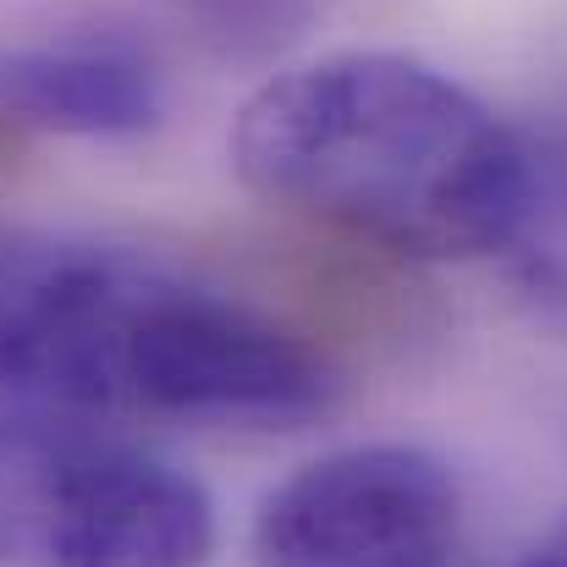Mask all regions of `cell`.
Here are the masks:
<instances>
[{
    "label": "cell",
    "mask_w": 567,
    "mask_h": 567,
    "mask_svg": "<svg viewBox=\"0 0 567 567\" xmlns=\"http://www.w3.org/2000/svg\"><path fill=\"white\" fill-rule=\"evenodd\" d=\"M524 155L529 133L452 72L396 50L292 66L231 127V166L259 198L408 259L496 254Z\"/></svg>",
    "instance_id": "6da1fadb"
},
{
    "label": "cell",
    "mask_w": 567,
    "mask_h": 567,
    "mask_svg": "<svg viewBox=\"0 0 567 567\" xmlns=\"http://www.w3.org/2000/svg\"><path fill=\"white\" fill-rule=\"evenodd\" d=\"M215 502L155 446L28 402L0 413V563L204 567Z\"/></svg>",
    "instance_id": "7a4b0ae2"
},
{
    "label": "cell",
    "mask_w": 567,
    "mask_h": 567,
    "mask_svg": "<svg viewBox=\"0 0 567 567\" xmlns=\"http://www.w3.org/2000/svg\"><path fill=\"white\" fill-rule=\"evenodd\" d=\"M177 276L116 243L0 226V391L138 413L144 353Z\"/></svg>",
    "instance_id": "3957f363"
},
{
    "label": "cell",
    "mask_w": 567,
    "mask_h": 567,
    "mask_svg": "<svg viewBox=\"0 0 567 567\" xmlns=\"http://www.w3.org/2000/svg\"><path fill=\"white\" fill-rule=\"evenodd\" d=\"M248 551L254 567H463L468 502L424 446H342L265 496Z\"/></svg>",
    "instance_id": "277c9868"
},
{
    "label": "cell",
    "mask_w": 567,
    "mask_h": 567,
    "mask_svg": "<svg viewBox=\"0 0 567 567\" xmlns=\"http://www.w3.org/2000/svg\"><path fill=\"white\" fill-rule=\"evenodd\" d=\"M166 116V78L122 33L50 28L0 39V133L144 138Z\"/></svg>",
    "instance_id": "5b68a950"
},
{
    "label": "cell",
    "mask_w": 567,
    "mask_h": 567,
    "mask_svg": "<svg viewBox=\"0 0 567 567\" xmlns=\"http://www.w3.org/2000/svg\"><path fill=\"white\" fill-rule=\"evenodd\" d=\"M491 259L529 303L567 320V138H529L518 204Z\"/></svg>",
    "instance_id": "8992f818"
},
{
    "label": "cell",
    "mask_w": 567,
    "mask_h": 567,
    "mask_svg": "<svg viewBox=\"0 0 567 567\" xmlns=\"http://www.w3.org/2000/svg\"><path fill=\"white\" fill-rule=\"evenodd\" d=\"M193 33L226 61H276L287 55L331 0H177Z\"/></svg>",
    "instance_id": "52a82bcc"
},
{
    "label": "cell",
    "mask_w": 567,
    "mask_h": 567,
    "mask_svg": "<svg viewBox=\"0 0 567 567\" xmlns=\"http://www.w3.org/2000/svg\"><path fill=\"white\" fill-rule=\"evenodd\" d=\"M518 567H567V518L535 546V551H524V563Z\"/></svg>",
    "instance_id": "ba28073f"
}]
</instances>
